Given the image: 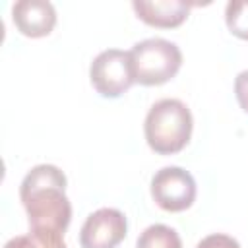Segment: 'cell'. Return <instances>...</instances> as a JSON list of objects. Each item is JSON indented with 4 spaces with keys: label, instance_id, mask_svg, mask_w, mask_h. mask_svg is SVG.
<instances>
[{
    "label": "cell",
    "instance_id": "8fae6325",
    "mask_svg": "<svg viewBox=\"0 0 248 248\" xmlns=\"http://www.w3.org/2000/svg\"><path fill=\"white\" fill-rule=\"evenodd\" d=\"M225 23L234 37L248 41V0H231L225 6Z\"/></svg>",
    "mask_w": 248,
    "mask_h": 248
},
{
    "label": "cell",
    "instance_id": "7c38bea8",
    "mask_svg": "<svg viewBox=\"0 0 248 248\" xmlns=\"http://www.w3.org/2000/svg\"><path fill=\"white\" fill-rule=\"evenodd\" d=\"M196 248H240V244L236 238H232L229 234L213 232V234H207L205 238H202Z\"/></svg>",
    "mask_w": 248,
    "mask_h": 248
},
{
    "label": "cell",
    "instance_id": "8992f818",
    "mask_svg": "<svg viewBox=\"0 0 248 248\" xmlns=\"http://www.w3.org/2000/svg\"><path fill=\"white\" fill-rule=\"evenodd\" d=\"M128 232L126 215L114 207H101L87 215L79 231L81 248H116Z\"/></svg>",
    "mask_w": 248,
    "mask_h": 248
},
{
    "label": "cell",
    "instance_id": "30bf717a",
    "mask_svg": "<svg viewBox=\"0 0 248 248\" xmlns=\"http://www.w3.org/2000/svg\"><path fill=\"white\" fill-rule=\"evenodd\" d=\"M136 248H182V240L172 227L157 223L140 232Z\"/></svg>",
    "mask_w": 248,
    "mask_h": 248
},
{
    "label": "cell",
    "instance_id": "277c9868",
    "mask_svg": "<svg viewBox=\"0 0 248 248\" xmlns=\"http://www.w3.org/2000/svg\"><path fill=\"white\" fill-rule=\"evenodd\" d=\"M89 79L101 97L116 99L124 95L136 83L130 52L120 48H107L99 52L89 66Z\"/></svg>",
    "mask_w": 248,
    "mask_h": 248
},
{
    "label": "cell",
    "instance_id": "3957f363",
    "mask_svg": "<svg viewBox=\"0 0 248 248\" xmlns=\"http://www.w3.org/2000/svg\"><path fill=\"white\" fill-rule=\"evenodd\" d=\"M128 52L134 81L145 87L163 85L170 81L182 66L180 48L161 37L140 41Z\"/></svg>",
    "mask_w": 248,
    "mask_h": 248
},
{
    "label": "cell",
    "instance_id": "52a82bcc",
    "mask_svg": "<svg viewBox=\"0 0 248 248\" xmlns=\"http://www.w3.org/2000/svg\"><path fill=\"white\" fill-rule=\"evenodd\" d=\"M12 21L25 37H46L56 25V10L46 0H17L12 6Z\"/></svg>",
    "mask_w": 248,
    "mask_h": 248
},
{
    "label": "cell",
    "instance_id": "9c48e42d",
    "mask_svg": "<svg viewBox=\"0 0 248 248\" xmlns=\"http://www.w3.org/2000/svg\"><path fill=\"white\" fill-rule=\"evenodd\" d=\"M4 248H66V242L62 232L29 229V232L10 238Z\"/></svg>",
    "mask_w": 248,
    "mask_h": 248
},
{
    "label": "cell",
    "instance_id": "4fadbf2b",
    "mask_svg": "<svg viewBox=\"0 0 248 248\" xmlns=\"http://www.w3.org/2000/svg\"><path fill=\"white\" fill-rule=\"evenodd\" d=\"M234 95L244 112H248V70H242L234 78Z\"/></svg>",
    "mask_w": 248,
    "mask_h": 248
},
{
    "label": "cell",
    "instance_id": "ba28073f",
    "mask_svg": "<svg viewBox=\"0 0 248 248\" xmlns=\"http://www.w3.org/2000/svg\"><path fill=\"white\" fill-rule=\"evenodd\" d=\"M192 2L184 0H134L132 8L136 16L151 25V27H161V29H172L178 27L186 21Z\"/></svg>",
    "mask_w": 248,
    "mask_h": 248
},
{
    "label": "cell",
    "instance_id": "7a4b0ae2",
    "mask_svg": "<svg viewBox=\"0 0 248 248\" xmlns=\"http://www.w3.org/2000/svg\"><path fill=\"white\" fill-rule=\"evenodd\" d=\"M194 118L180 99H161L147 110L143 134L147 145L159 155L182 151L192 138Z\"/></svg>",
    "mask_w": 248,
    "mask_h": 248
},
{
    "label": "cell",
    "instance_id": "5b68a950",
    "mask_svg": "<svg viewBox=\"0 0 248 248\" xmlns=\"http://www.w3.org/2000/svg\"><path fill=\"white\" fill-rule=\"evenodd\" d=\"M151 198L163 211H186L196 200V180L182 167H163L151 178Z\"/></svg>",
    "mask_w": 248,
    "mask_h": 248
},
{
    "label": "cell",
    "instance_id": "6da1fadb",
    "mask_svg": "<svg viewBox=\"0 0 248 248\" xmlns=\"http://www.w3.org/2000/svg\"><path fill=\"white\" fill-rule=\"evenodd\" d=\"M66 174L56 165L33 167L19 184V200L25 207L29 229L66 232L72 221V203L66 196Z\"/></svg>",
    "mask_w": 248,
    "mask_h": 248
}]
</instances>
